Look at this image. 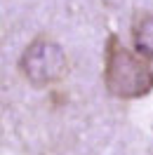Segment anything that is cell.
<instances>
[{"mask_svg": "<svg viewBox=\"0 0 153 155\" xmlns=\"http://www.w3.org/2000/svg\"><path fill=\"white\" fill-rule=\"evenodd\" d=\"M104 85L118 99H141L153 89V68L144 57L120 45L118 35H108L104 49Z\"/></svg>", "mask_w": 153, "mask_h": 155, "instance_id": "cell-1", "label": "cell"}, {"mask_svg": "<svg viewBox=\"0 0 153 155\" xmlns=\"http://www.w3.org/2000/svg\"><path fill=\"white\" fill-rule=\"evenodd\" d=\"M132 42L137 54L146 61H153V14H139L132 24Z\"/></svg>", "mask_w": 153, "mask_h": 155, "instance_id": "cell-3", "label": "cell"}, {"mask_svg": "<svg viewBox=\"0 0 153 155\" xmlns=\"http://www.w3.org/2000/svg\"><path fill=\"white\" fill-rule=\"evenodd\" d=\"M19 71L33 87H47L66 78L68 57L61 45L52 38H36L24 49L19 59Z\"/></svg>", "mask_w": 153, "mask_h": 155, "instance_id": "cell-2", "label": "cell"}]
</instances>
